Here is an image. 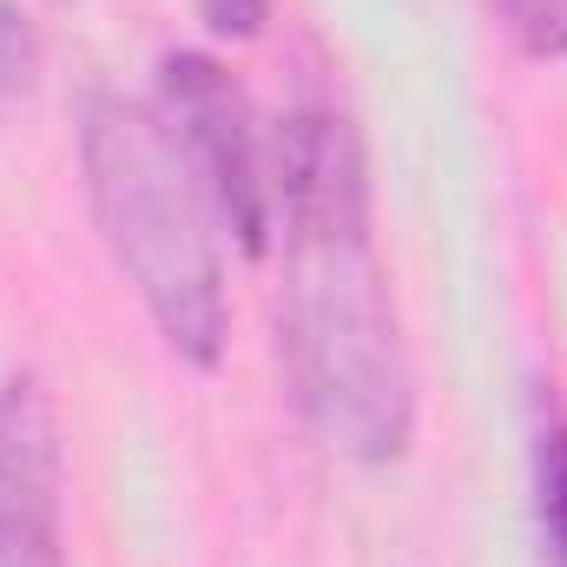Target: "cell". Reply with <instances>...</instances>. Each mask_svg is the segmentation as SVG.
I'll return each instance as SVG.
<instances>
[{"instance_id":"obj_1","label":"cell","mask_w":567,"mask_h":567,"mask_svg":"<svg viewBox=\"0 0 567 567\" xmlns=\"http://www.w3.org/2000/svg\"><path fill=\"white\" fill-rule=\"evenodd\" d=\"M271 231L284 238L278 337L303 423L350 462H396L416 377L370 245L363 158L337 113H290L271 140Z\"/></svg>"},{"instance_id":"obj_2","label":"cell","mask_w":567,"mask_h":567,"mask_svg":"<svg viewBox=\"0 0 567 567\" xmlns=\"http://www.w3.org/2000/svg\"><path fill=\"white\" fill-rule=\"evenodd\" d=\"M80 165L100 238L152 310L158 337L192 370H212L225 357V271L205 225L212 205L165 120L100 93L80 120Z\"/></svg>"},{"instance_id":"obj_3","label":"cell","mask_w":567,"mask_h":567,"mask_svg":"<svg viewBox=\"0 0 567 567\" xmlns=\"http://www.w3.org/2000/svg\"><path fill=\"white\" fill-rule=\"evenodd\" d=\"M158 120L185 152L205 205L231 225L245 251L271 245V140L251 120V100L212 53L158 60Z\"/></svg>"},{"instance_id":"obj_4","label":"cell","mask_w":567,"mask_h":567,"mask_svg":"<svg viewBox=\"0 0 567 567\" xmlns=\"http://www.w3.org/2000/svg\"><path fill=\"white\" fill-rule=\"evenodd\" d=\"M0 567H66L53 416L27 377L0 390Z\"/></svg>"},{"instance_id":"obj_5","label":"cell","mask_w":567,"mask_h":567,"mask_svg":"<svg viewBox=\"0 0 567 567\" xmlns=\"http://www.w3.org/2000/svg\"><path fill=\"white\" fill-rule=\"evenodd\" d=\"M535 535L542 561L567 567V416L542 410L535 423Z\"/></svg>"},{"instance_id":"obj_6","label":"cell","mask_w":567,"mask_h":567,"mask_svg":"<svg viewBox=\"0 0 567 567\" xmlns=\"http://www.w3.org/2000/svg\"><path fill=\"white\" fill-rule=\"evenodd\" d=\"M488 7L528 60H561L567 66V0H488Z\"/></svg>"},{"instance_id":"obj_7","label":"cell","mask_w":567,"mask_h":567,"mask_svg":"<svg viewBox=\"0 0 567 567\" xmlns=\"http://www.w3.org/2000/svg\"><path fill=\"white\" fill-rule=\"evenodd\" d=\"M33 80H40V40L27 27V13L13 0H0V106L27 100Z\"/></svg>"},{"instance_id":"obj_8","label":"cell","mask_w":567,"mask_h":567,"mask_svg":"<svg viewBox=\"0 0 567 567\" xmlns=\"http://www.w3.org/2000/svg\"><path fill=\"white\" fill-rule=\"evenodd\" d=\"M198 13H205V27H212L218 40H251V33L265 27L271 0H198Z\"/></svg>"}]
</instances>
